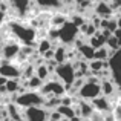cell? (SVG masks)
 I'll list each match as a JSON object with an SVG mask.
<instances>
[{
	"mask_svg": "<svg viewBox=\"0 0 121 121\" xmlns=\"http://www.w3.org/2000/svg\"><path fill=\"white\" fill-rule=\"evenodd\" d=\"M25 121H48V110L43 107H29L23 110Z\"/></svg>",
	"mask_w": 121,
	"mask_h": 121,
	"instance_id": "ba28073f",
	"label": "cell"
},
{
	"mask_svg": "<svg viewBox=\"0 0 121 121\" xmlns=\"http://www.w3.org/2000/svg\"><path fill=\"white\" fill-rule=\"evenodd\" d=\"M78 52H80L81 58L84 60V61H92V60H94L95 49H94V48H91L87 43H84V44H83L80 49H78Z\"/></svg>",
	"mask_w": 121,
	"mask_h": 121,
	"instance_id": "e0dca14e",
	"label": "cell"
},
{
	"mask_svg": "<svg viewBox=\"0 0 121 121\" xmlns=\"http://www.w3.org/2000/svg\"><path fill=\"white\" fill-rule=\"evenodd\" d=\"M78 35H80L78 28L74 26L71 22L65 23L58 29V41H60V44H63V46H66V48H71L72 43L75 41V39H77Z\"/></svg>",
	"mask_w": 121,
	"mask_h": 121,
	"instance_id": "3957f363",
	"label": "cell"
},
{
	"mask_svg": "<svg viewBox=\"0 0 121 121\" xmlns=\"http://www.w3.org/2000/svg\"><path fill=\"white\" fill-rule=\"evenodd\" d=\"M49 71H48V68H46V65H41L39 66V68H35V77L37 78H40L43 83H46L48 80H49Z\"/></svg>",
	"mask_w": 121,
	"mask_h": 121,
	"instance_id": "d6986e66",
	"label": "cell"
},
{
	"mask_svg": "<svg viewBox=\"0 0 121 121\" xmlns=\"http://www.w3.org/2000/svg\"><path fill=\"white\" fill-rule=\"evenodd\" d=\"M57 112L61 115V118H66V120H71L75 117V112H74V107H68V106H58L57 107Z\"/></svg>",
	"mask_w": 121,
	"mask_h": 121,
	"instance_id": "ac0fdd59",
	"label": "cell"
},
{
	"mask_svg": "<svg viewBox=\"0 0 121 121\" xmlns=\"http://www.w3.org/2000/svg\"><path fill=\"white\" fill-rule=\"evenodd\" d=\"M2 46H3V40H2V35H0V54H2Z\"/></svg>",
	"mask_w": 121,
	"mask_h": 121,
	"instance_id": "603a6c76",
	"label": "cell"
},
{
	"mask_svg": "<svg viewBox=\"0 0 121 121\" xmlns=\"http://www.w3.org/2000/svg\"><path fill=\"white\" fill-rule=\"evenodd\" d=\"M107 68L110 71V80L117 87H121V49L115 51L107 60Z\"/></svg>",
	"mask_w": 121,
	"mask_h": 121,
	"instance_id": "7a4b0ae2",
	"label": "cell"
},
{
	"mask_svg": "<svg viewBox=\"0 0 121 121\" xmlns=\"http://www.w3.org/2000/svg\"><path fill=\"white\" fill-rule=\"evenodd\" d=\"M5 89L8 95H17L22 89V80H6L5 83Z\"/></svg>",
	"mask_w": 121,
	"mask_h": 121,
	"instance_id": "5bb4252c",
	"label": "cell"
},
{
	"mask_svg": "<svg viewBox=\"0 0 121 121\" xmlns=\"http://www.w3.org/2000/svg\"><path fill=\"white\" fill-rule=\"evenodd\" d=\"M115 87L117 86L113 84L112 80H106V81H101L100 83V89H101V95L106 98H110L113 94H115Z\"/></svg>",
	"mask_w": 121,
	"mask_h": 121,
	"instance_id": "9a60e30c",
	"label": "cell"
},
{
	"mask_svg": "<svg viewBox=\"0 0 121 121\" xmlns=\"http://www.w3.org/2000/svg\"><path fill=\"white\" fill-rule=\"evenodd\" d=\"M11 103L17 104L20 109H29V107H41L44 103V98L39 92H23L18 95H9Z\"/></svg>",
	"mask_w": 121,
	"mask_h": 121,
	"instance_id": "6da1fadb",
	"label": "cell"
},
{
	"mask_svg": "<svg viewBox=\"0 0 121 121\" xmlns=\"http://www.w3.org/2000/svg\"><path fill=\"white\" fill-rule=\"evenodd\" d=\"M48 121H61V115H60L57 110L48 112Z\"/></svg>",
	"mask_w": 121,
	"mask_h": 121,
	"instance_id": "ffe728a7",
	"label": "cell"
},
{
	"mask_svg": "<svg viewBox=\"0 0 121 121\" xmlns=\"http://www.w3.org/2000/svg\"><path fill=\"white\" fill-rule=\"evenodd\" d=\"M54 74H55L57 78L63 83V86L66 87V92H68V89L71 87V84L75 80V71H74V68H72V65H71V63L58 65Z\"/></svg>",
	"mask_w": 121,
	"mask_h": 121,
	"instance_id": "5b68a950",
	"label": "cell"
},
{
	"mask_svg": "<svg viewBox=\"0 0 121 121\" xmlns=\"http://www.w3.org/2000/svg\"><path fill=\"white\" fill-rule=\"evenodd\" d=\"M91 104H92V107H94V110L95 112H100V113H107V112H112V104H110V101H109V98H106V97H103V95H100L98 98H95V100H92L91 101Z\"/></svg>",
	"mask_w": 121,
	"mask_h": 121,
	"instance_id": "30bf717a",
	"label": "cell"
},
{
	"mask_svg": "<svg viewBox=\"0 0 121 121\" xmlns=\"http://www.w3.org/2000/svg\"><path fill=\"white\" fill-rule=\"evenodd\" d=\"M112 115H113V118H115V121H121V106L120 104H117L112 109Z\"/></svg>",
	"mask_w": 121,
	"mask_h": 121,
	"instance_id": "44dd1931",
	"label": "cell"
},
{
	"mask_svg": "<svg viewBox=\"0 0 121 121\" xmlns=\"http://www.w3.org/2000/svg\"><path fill=\"white\" fill-rule=\"evenodd\" d=\"M106 41L107 40L103 37V34H101L100 31H97V34H95V35H92L91 39H87V44L97 51V49H101V48L106 46Z\"/></svg>",
	"mask_w": 121,
	"mask_h": 121,
	"instance_id": "4fadbf2b",
	"label": "cell"
},
{
	"mask_svg": "<svg viewBox=\"0 0 121 121\" xmlns=\"http://www.w3.org/2000/svg\"><path fill=\"white\" fill-rule=\"evenodd\" d=\"M77 107H78V112H80V118L81 120H89V118H91V115L95 112L94 107H92V104H91V101L80 100V101H78V104H77Z\"/></svg>",
	"mask_w": 121,
	"mask_h": 121,
	"instance_id": "8fae6325",
	"label": "cell"
},
{
	"mask_svg": "<svg viewBox=\"0 0 121 121\" xmlns=\"http://www.w3.org/2000/svg\"><path fill=\"white\" fill-rule=\"evenodd\" d=\"M54 61L57 65H63V63H68L66 61V46L60 44L58 48L54 49Z\"/></svg>",
	"mask_w": 121,
	"mask_h": 121,
	"instance_id": "2e32d148",
	"label": "cell"
},
{
	"mask_svg": "<svg viewBox=\"0 0 121 121\" xmlns=\"http://www.w3.org/2000/svg\"><path fill=\"white\" fill-rule=\"evenodd\" d=\"M101 95L100 84H91V83H84L81 86V89L78 91L77 97L83 101H92L95 98H98Z\"/></svg>",
	"mask_w": 121,
	"mask_h": 121,
	"instance_id": "8992f818",
	"label": "cell"
},
{
	"mask_svg": "<svg viewBox=\"0 0 121 121\" xmlns=\"http://www.w3.org/2000/svg\"><path fill=\"white\" fill-rule=\"evenodd\" d=\"M0 77L5 78V80H18L22 77V74L14 63L0 60Z\"/></svg>",
	"mask_w": 121,
	"mask_h": 121,
	"instance_id": "52a82bcc",
	"label": "cell"
},
{
	"mask_svg": "<svg viewBox=\"0 0 121 121\" xmlns=\"http://www.w3.org/2000/svg\"><path fill=\"white\" fill-rule=\"evenodd\" d=\"M118 15H120V17H121V9H120V12H118Z\"/></svg>",
	"mask_w": 121,
	"mask_h": 121,
	"instance_id": "cb8c5ba5",
	"label": "cell"
},
{
	"mask_svg": "<svg viewBox=\"0 0 121 121\" xmlns=\"http://www.w3.org/2000/svg\"><path fill=\"white\" fill-rule=\"evenodd\" d=\"M5 83H6V80H5V78H2V77H0V87H2V86H5Z\"/></svg>",
	"mask_w": 121,
	"mask_h": 121,
	"instance_id": "7402d4cb",
	"label": "cell"
},
{
	"mask_svg": "<svg viewBox=\"0 0 121 121\" xmlns=\"http://www.w3.org/2000/svg\"><path fill=\"white\" fill-rule=\"evenodd\" d=\"M92 11H94V14L97 15L98 18H101V20H109V18H112L113 12L112 9L109 8V5H107V2H98V3H94V8H92Z\"/></svg>",
	"mask_w": 121,
	"mask_h": 121,
	"instance_id": "9c48e42d",
	"label": "cell"
},
{
	"mask_svg": "<svg viewBox=\"0 0 121 121\" xmlns=\"http://www.w3.org/2000/svg\"><path fill=\"white\" fill-rule=\"evenodd\" d=\"M6 110H8L9 120H12V121H25L23 120V109H20L17 104H14V103L6 104Z\"/></svg>",
	"mask_w": 121,
	"mask_h": 121,
	"instance_id": "7c38bea8",
	"label": "cell"
},
{
	"mask_svg": "<svg viewBox=\"0 0 121 121\" xmlns=\"http://www.w3.org/2000/svg\"><path fill=\"white\" fill-rule=\"evenodd\" d=\"M39 94L43 98H61L63 95H66V87L63 86L61 81H46L43 83Z\"/></svg>",
	"mask_w": 121,
	"mask_h": 121,
	"instance_id": "277c9868",
	"label": "cell"
}]
</instances>
